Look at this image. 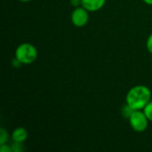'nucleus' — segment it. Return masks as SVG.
<instances>
[{"label":"nucleus","instance_id":"nucleus-13","mask_svg":"<svg viewBox=\"0 0 152 152\" xmlns=\"http://www.w3.org/2000/svg\"><path fill=\"white\" fill-rule=\"evenodd\" d=\"M12 66L13 67V68H16V69H18V68H20L22 64H21V62L17 59V58H13V59H12Z\"/></svg>","mask_w":152,"mask_h":152},{"label":"nucleus","instance_id":"nucleus-2","mask_svg":"<svg viewBox=\"0 0 152 152\" xmlns=\"http://www.w3.org/2000/svg\"><path fill=\"white\" fill-rule=\"evenodd\" d=\"M14 54L15 58H17L22 65H29L37 61L38 52L34 45L30 43H22L17 46Z\"/></svg>","mask_w":152,"mask_h":152},{"label":"nucleus","instance_id":"nucleus-6","mask_svg":"<svg viewBox=\"0 0 152 152\" xmlns=\"http://www.w3.org/2000/svg\"><path fill=\"white\" fill-rule=\"evenodd\" d=\"M28 136V133L26 128L24 127H17L15 128L11 134V139L14 142H20L23 143Z\"/></svg>","mask_w":152,"mask_h":152},{"label":"nucleus","instance_id":"nucleus-5","mask_svg":"<svg viewBox=\"0 0 152 152\" xmlns=\"http://www.w3.org/2000/svg\"><path fill=\"white\" fill-rule=\"evenodd\" d=\"M107 0H82V6L91 12H95L102 10Z\"/></svg>","mask_w":152,"mask_h":152},{"label":"nucleus","instance_id":"nucleus-8","mask_svg":"<svg viewBox=\"0 0 152 152\" xmlns=\"http://www.w3.org/2000/svg\"><path fill=\"white\" fill-rule=\"evenodd\" d=\"M142 110L148 118V119L150 120V122H152V100L144 107Z\"/></svg>","mask_w":152,"mask_h":152},{"label":"nucleus","instance_id":"nucleus-14","mask_svg":"<svg viewBox=\"0 0 152 152\" xmlns=\"http://www.w3.org/2000/svg\"><path fill=\"white\" fill-rule=\"evenodd\" d=\"M69 3H70V5L73 6L74 8L82 5V0H69Z\"/></svg>","mask_w":152,"mask_h":152},{"label":"nucleus","instance_id":"nucleus-10","mask_svg":"<svg viewBox=\"0 0 152 152\" xmlns=\"http://www.w3.org/2000/svg\"><path fill=\"white\" fill-rule=\"evenodd\" d=\"M11 146H12V152H21L24 151L23 143H20V142H12V143L11 144Z\"/></svg>","mask_w":152,"mask_h":152},{"label":"nucleus","instance_id":"nucleus-15","mask_svg":"<svg viewBox=\"0 0 152 152\" xmlns=\"http://www.w3.org/2000/svg\"><path fill=\"white\" fill-rule=\"evenodd\" d=\"M142 1L148 5H152V0H142Z\"/></svg>","mask_w":152,"mask_h":152},{"label":"nucleus","instance_id":"nucleus-11","mask_svg":"<svg viewBox=\"0 0 152 152\" xmlns=\"http://www.w3.org/2000/svg\"><path fill=\"white\" fill-rule=\"evenodd\" d=\"M146 48H147L148 52L152 54V33L150 34V36L148 37V38L146 40Z\"/></svg>","mask_w":152,"mask_h":152},{"label":"nucleus","instance_id":"nucleus-9","mask_svg":"<svg viewBox=\"0 0 152 152\" xmlns=\"http://www.w3.org/2000/svg\"><path fill=\"white\" fill-rule=\"evenodd\" d=\"M134 110H133L128 104H126V105L123 107V109L121 110V113H122V115L124 116V118H129V117L131 116V114L133 113V111H134Z\"/></svg>","mask_w":152,"mask_h":152},{"label":"nucleus","instance_id":"nucleus-3","mask_svg":"<svg viewBox=\"0 0 152 152\" xmlns=\"http://www.w3.org/2000/svg\"><path fill=\"white\" fill-rule=\"evenodd\" d=\"M132 129L136 133H143L149 126L150 120L144 114L143 110H134L128 118Z\"/></svg>","mask_w":152,"mask_h":152},{"label":"nucleus","instance_id":"nucleus-4","mask_svg":"<svg viewBox=\"0 0 152 152\" xmlns=\"http://www.w3.org/2000/svg\"><path fill=\"white\" fill-rule=\"evenodd\" d=\"M89 12H90L82 5L74 8L70 15V20L72 24L77 28L85 27L89 21Z\"/></svg>","mask_w":152,"mask_h":152},{"label":"nucleus","instance_id":"nucleus-12","mask_svg":"<svg viewBox=\"0 0 152 152\" xmlns=\"http://www.w3.org/2000/svg\"><path fill=\"white\" fill-rule=\"evenodd\" d=\"M0 151L1 152H12V146H11V145H7L6 143H5V144H3V145H0Z\"/></svg>","mask_w":152,"mask_h":152},{"label":"nucleus","instance_id":"nucleus-1","mask_svg":"<svg viewBox=\"0 0 152 152\" xmlns=\"http://www.w3.org/2000/svg\"><path fill=\"white\" fill-rule=\"evenodd\" d=\"M151 101V91L144 85L134 86L127 92L126 103L134 110H142Z\"/></svg>","mask_w":152,"mask_h":152},{"label":"nucleus","instance_id":"nucleus-7","mask_svg":"<svg viewBox=\"0 0 152 152\" xmlns=\"http://www.w3.org/2000/svg\"><path fill=\"white\" fill-rule=\"evenodd\" d=\"M9 140V134L4 128L0 129V145L5 144Z\"/></svg>","mask_w":152,"mask_h":152},{"label":"nucleus","instance_id":"nucleus-16","mask_svg":"<svg viewBox=\"0 0 152 152\" xmlns=\"http://www.w3.org/2000/svg\"><path fill=\"white\" fill-rule=\"evenodd\" d=\"M18 1H20V2H21V3H28V2H30V1H32V0H18Z\"/></svg>","mask_w":152,"mask_h":152}]
</instances>
